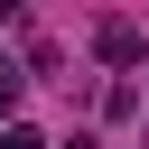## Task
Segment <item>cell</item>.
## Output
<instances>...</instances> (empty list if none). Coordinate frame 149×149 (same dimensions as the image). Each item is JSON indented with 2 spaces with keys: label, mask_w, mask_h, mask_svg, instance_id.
Masks as SVG:
<instances>
[{
  "label": "cell",
  "mask_w": 149,
  "mask_h": 149,
  "mask_svg": "<svg viewBox=\"0 0 149 149\" xmlns=\"http://www.w3.org/2000/svg\"><path fill=\"white\" fill-rule=\"evenodd\" d=\"M102 56H112V65H130V56H140V28H130V19H112V28H102Z\"/></svg>",
  "instance_id": "6da1fadb"
},
{
  "label": "cell",
  "mask_w": 149,
  "mask_h": 149,
  "mask_svg": "<svg viewBox=\"0 0 149 149\" xmlns=\"http://www.w3.org/2000/svg\"><path fill=\"white\" fill-rule=\"evenodd\" d=\"M0 149H47V140H37L28 121H9V130H0Z\"/></svg>",
  "instance_id": "7a4b0ae2"
},
{
  "label": "cell",
  "mask_w": 149,
  "mask_h": 149,
  "mask_svg": "<svg viewBox=\"0 0 149 149\" xmlns=\"http://www.w3.org/2000/svg\"><path fill=\"white\" fill-rule=\"evenodd\" d=\"M9 112H19V74L0 65V121H9Z\"/></svg>",
  "instance_id": "3957f363"
}]
</instances>
